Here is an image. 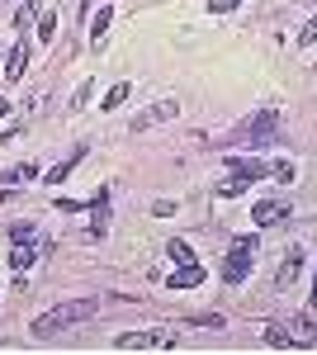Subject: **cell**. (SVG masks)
I'll return each mask as SVG.
<instances>
[{
  "label": "cell",
  "mask_w": 317,
  "mask_h": 355,
  "mask_svg": "<svg viewBox=\"0 0 317 355\" xmlns=\"http://www.w3.org/2000/svg\"><path fill=\"white\" fill-rule=\"evenodd\" d=\"M95 313H100V299H71V303H57L53 313H43V318H33L28 331L33 336H57V331L76 327V322H90Z\"/></svg>",
  "instance_id": "1"
},
{
  "label": "cell",
  "mask_w": 317,
  "mask_h": 355,
  "mask_svg": "<svg viewBox=\"0 0 317 355\" xmlns=\"http://www.w3.org/2000/svg\"><path fill=\"white\" fill-rule=\"evenodd\" d=\"M251 266H256V232H251V237H237V242L228 246V256H223V279H228V284H241V279L251 275Z\"/></svg>",
  "instance_id": "2"
},
{
  "label": "cell",
  "mask_w": 317,
  "mask_h": 355,
  "mask_svg": "<svg viewBox=\"0 0 317 355\" xmlns=\"http://www.w3.org/2000/svg\"><path fill=\"white\" fill-rule=\"evenodd\" d=\"M114 346H119V351H175L180 336L166 331V327H152V331H128V336H119Z\"/></svg>",
  "instance_id": "3"
},
{
  "label": "cell",
  "mask_w": 317,
  "mask_h": 355,
  "mask_svg": "<svg viewBox=\"0 0 317 355\" xmlns=\"http://www.w3.org/2000/svg\"><path fill=\"white\" fill-rule=\"evenodd\" d=\"M180 114V100H157L152 110H142V114H132V133H142V128H157V123H166V119H175Z\"/></svg>",
  "instance_id": "4"
},
{
  "label": "cell",
  "mask_w": 317,
  "mask_h": 355,
  "mask_svg": "<svg viewBox=\"0 0 317 355\" xmlns=\"http://www.w3.org/2000/svg\"><path fill=\"white\" fill-rule=\"evenodd\" d=\"M275 128H280V114H275V110H261L251 123H246V147H265V142L275 137Z\"/></svg>",
  "instance_id": "5"
},
{
  "label": "cell",
  "mask_w": 317,
  "mask_h": 355,
  "mask_svg": "<svg viewBox=\"0 0 317 355\" xmlns=\"http://www.w3.org/2000/svg\"><path fill=\"white\" fill-rule=\"evenodd\" d=\"M284 218H289V209H284L280 199H261V204L251 209V223H256V227H275V223H284Z\"/></svg>",
  "instance_id": "6"
},
{
  "label": "cell",
  "mask_w": 317,
  "mask_h": 355,
  "mask_svg": "<svg viewBox=\"0 0 317 355\" xmlns=\"http://www.w3.org/2000/svg\"><path fill=\"white\" fill-rule=\"evenodd\" d=\"M24 67H28V38L19 33V43H15L10 57H5V76H10V81H24Z\"/></svg>",
  "instance_id": "7"
},
{
  "label": "cell",
  "mask_w": 317,
  "mask_h": 355,
  "mask_svg": "<svg viewBox=\"0 0 317 355\" xmlns=\"http://www.w3.org/2000/svg\"><path fill=\"white\" fill-rule=\"evenodd\" d=\"M228 171H237L246 180H265V175H270V162H261V157H232Z\"/></svg>",
  "instance_id": "8"
},
{
  "label": "cell",
  "mask_w": 317,
  "mask_h": 355,
  "mask_svg": "<svg viewBox=\"0 0 317 355\" xmlns=\"http://www.w3.org/2000/svg\"><path fill=\"white\" fill-rule=\"evenodd\" d=\"M109 19H114V5H100V10H95V15H90V43H95V48H105Z\"/></svg>",
  "instance_id": "9"
},
{
  "label": "cell",
  "mask_w": 317,
  "mask_h": 355,
  "mask_svg": "<svg viewBox=\"0 0 317 355\" xmlns=\"http://www.w3.org/2000/svg\"><path fill=\"white\" fill-rule=\"evenodd\" d=\"M194 284H204V270H199V261H189V266H175V275H171V289H194Z\"/></svg>",
  "instance_id": "10"
},
{
  "label": "cell",
  "mask_w": 317,
  "mask_h": 355,
  "mask_svg": "<svg viewBox=\"0 0 317 355\" xmlns=\"http://www.w3.org/2000/svg\"><path fill=\"white\" fill-rule=\"evenodd\" d=\"M0 180H5V185H28V180H38V162L10 166V171H0Z\"/></svg>",
  "instance_id": "11"
},
{
  "label": "cell",
  "mask_w": 317,
  "mask_h": 355,
  "mask_svg": "<svg viewBox=\"0 0 317 355\" xmlns=\"http://www.w3.org/2000/svg\"><path fill=\"white\" fill-rule=\"evenodd\" d=\"M265 346H275V351H293L298 336H293L289 327H280V322H270V327H265Z\"/></svg>",
  "instance_id": "12"
},
{
  "label": "cell",
  "mask_w": 317,
  "mask_h": 355,
  "mask_svg": "<svg viewBox=\"0 0 317 355\" xmlns=\"http://www.w3.org/2000/svg\"><path fill=\"white\" fill-rule=\"evenodd\" d=\"M298 275H303V256H298V251H289V261L280 266V279H275V284H280V289H289Z\"/></svg>",
  "instance_id": "13"
},
{
  "label": "cell",
  "mask_w": 317,
  "mask_h": 355,
  "mask_svg": "<svg viewBox=\"0 0 317 355\" xmlns=\"http://www.w3.org/2000/svg\"><path fill=\"white\" fill-rule=\"evenodd\" d=\"M28 266H33V242H15V251H10V270H15V275H24L28 270Z\"/></svg>",
  "instance_id": "14"
},
{
  "label": "cell",
  "mask_w": 317,
  "mask_h": 355,
  "mask_svg": "<svg viewBox=\"0 0 317 355\" xmlns=\"http://www.w3.org/2000/svg\"><path fill=\"white\" fill-rule=\"evenodd\" d=\"M241 190H251V180H246V175H237V171H232V175L218 185V194H223V199H237Z\"/></svg>",
  "instance_id": "15"
},
{
  "label": "cell",
  "mask_w": 317,
  "mask_h": 355,
  "mask_svg": "<svg viewBox=\"0 0 317 355\" xmlns=\"http://www.w3.org/2000/svg\"><path fill=\"white\" fill-rule=\"evenodd\" d=\"M80 157H85V147H76V152H71V157H67V162L57 166V171H48V180H53V185H57V180H67V175H71V166H76Z\"/></svg>",
  "instance_id": "16"
},
{
  "label": "cell",
  "mask_w": 317,
  "mask_h": 355,
  "mask_svg": "<svg viewBox=\"0 0 317 355\" xmlns=\"http://www.w3.org/2000/svg\"><path fill=\"white\" fill-rule=\"evenodd\" d=\"M90 95H95V81H80V85H76V95H71V105H67V110H85V105H90Z\"/></svg>",
  "instance_id": "17"
},
{
  "label": "cell",
  "mask_w": 317,
  "mask_h": 355,
  "mask_svg": "<svg viewBox=\"0 0 317 355\" xmlns=\"http://www.w3.org/2000/svg\"><path fill=\"white\" fill-rule=\"evenodd\" d=\"M166 256H171L175 266H189V261H194V251H189V242H171V246H166Z\"/></svg>",
  "instance_id": "18"
},
{
  "label": "cell",
  "mask_w": 317,
  "mask_h": 355,
  "mask_svg": "<svg viewBox=\"0 0 317 355\" xmlns=\"http://www.w3.org/2000/svg\"><path fill=\"white\" fill-rule=\"evenodd\" d=\"M38 38H43V43L57 38V15H43V19H38Z\"/></svg>",
  "instance_id": "19"
},
{
  "label": "cell",
  "mask_w": 317,
  "mask_h": 355,
  "mask_svg": "<svg viewBox=\"0 0 317 355\" xmlns=\"http://www.w3.org/2000/svg\"><path fill=\"white\" fill-rule=\"evenodd\" d=\"M123 100H128V85L119 81V85H114V90H109V95H105V110H119Z\"/></svg>",
  "instance_id": "20"
},
{
  "label": "cell",
  "mask_w": 317,
  "mask_h": 355,
  "mask_svg": "<svg viewBox=\"0 0 317 355\" xmlns=\"http://www.w3.org/2000/svg\"><path fill=\"white\" fill-rule=\"evenodd\" d=\"M270 175H275V180H293L298 171H293V162H270Z\"/></svg>",
  "instance_id": "21"
},
{
  "label": "cell",
  "mask_w": 317,
  "mask_h": 355,
  "mask_svg": "<svg viewBox=\"0 0 317 355\" xmlns=\"http://www.w3.org/2000/svg\"><path fill=\"white\" fill-rule=\"evenodd\" d=\"M10 242H33V223H15L10 227Z\"/></svg>",
  "instance_id": "22"
},
{
  "label": "cell",
  "mask_w": 317,
  "mask_h": 355,
  "mask_svg": "<svg viewBox=\"0 0 317 355\" xmlns=\"http://www.w3.org/2000/svg\"><path fill=\"white\" fill-rule=\"evenodd\" d=\"M237 5H241V0H209V10H213V15H232Z\"/></svg>",
  "instance_id": "23"
},
{
  "label": "cell",
  "mask_w": 317,
  "mask_h": 355,
  "mask_svg": "<svg viewBox=\"0 0 317 355\" xmlns=\"http://www.w3.org/2000/svg\"><path fill=\"white\" fill-rule=\"evenodd\" d=\"M152 214H157V218H171V214H175V204H171V199H157V204H152Z\"/></svg>",
  "instance_id": "24"
},
{
  "label": "cell",
  "mask_w": 317,
  "mask_h": 355,
  "mask_svg": "<svg viewBox=\"0 0 317 355\" xmlns=\"http://www.w3.org/2000/svg\"><path fill=\"white\" fill-rule=\"evenodd\" d=\"M313 38H317V19H313L308 28H303V33H298V43H313Z\"/></svg>",
  "instance_id": "25"
},
{
  "label": "cell",
  "mask_w": 317,
  "mask_h": 355,
  "mask_svg": "<svg viewBox=\"0 0 317 355\" xmlns=\"http://www.w3.org/2000/svg\"><path fill=\"white\" fill-rule=\"evenodd\" d=\"M308 303H313V308H317V275H313V294H308Z\"/></svg>",
  "instance_id": "26"
},
{
  "label": "cell",
  "mask_w": 317,
  "mask_h": 355,
  "mask_svg": "<svg viewBox=\"0 0 317 355\" xmlns=\"http://www.w3.org/2000/svg\"><path fill=\"white\" fill-rule=\"evenodd\" d=\"M5 114H10V100H5V95H0V119H5Z\"/></svg>",
  "instance_id": "27"
},
{
  "label": "cell",
  "mask_w": 317,
  "mask_h": 355,
  "mask_svg": "<svg viewBox=\"0 0 317 355\" xmlns=\"http://www.w3.org/2000/svg\"><path fill=\"white\" fill-rule=\"evenodd\" d=\"M80 5H90V0H80Z\"/></svg>",
  "instance_id": "28"
}]
</instances>
